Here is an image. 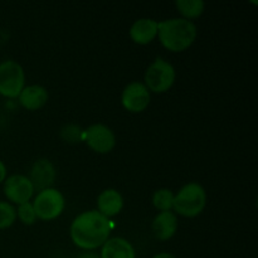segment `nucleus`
<instances>
[{
	"instance_id": "obj_1",
	"label": "nucleus",
	"mask_w": 258,
	"mask_h": 258,
	"mask_svg": "<svg viewBox=\"0 0 258 258\" xmlns=\"http://www.w3.org/2000/svg\"><path fill=\"white\" fill-rule=\"evenodd\" d=\"M111 229V222L100 212H83L72 222L71 238L80 248L92 251L105 244L110 237Z\"/></svg>"
},
{
	"instance_id": "obj_2",
	"label": "nucleus",
	"mask_w": 258,
	"mask_h": 258,
	"mask_svg": "<svg viewBox=\"0 0 258 258\" xmlns=\"http://www.w3.org/2000/svg\"><path fill=\"white\" fill-rule=\"evenodd\" d=\"M158 35L161 44L171 52L188 49L197 38V27L191 20L173 18L158 23Z\"/></svg>"
},
{
	"instance_id": "obj_3",
	"label": "nucleus",
	"mask_w": 258,
	"mask_h": 258,
	"mask_svg": "<svg viewBox=\"0 0 258 258\" xmlns=\"http://www.w3.org/2000/svg\"><path fill=\"white\" fill-rule=\"evenodd\" d=\"M207 204V193L198 183L184 185L176 196H174L173 209L183 217H197L203 212Z\"/></svg>"
},
{
	"instance_id": "obj_4",
	"label": "nucleus",
	"mask_w": 258,
	"mask_h": 258,
	"mask_svg": "<svg viewBox=\"0 0 258 258\" xmlns=\"http://www.w3.org/2000/svg\"><path fill=\"white\" fill-rule=\"evenodd\" d=\"M175 81V70L163 58H156L145 72V86L155 93L166 92Z\"/></svg>"
},
{
	"instance_id": "obj_5",
	"label": "nucleus",
	"mask_w": 258,
	"mask_h": 258,
	"mask_svg": "<svg viewBox=\"0 0 258 258\" xmlns=\"http://www.w3.org/2000/svg\"><path fill=\"white\" fill-rule=\"evenodd\" d=\"M24 83L25 75L19 63L14 60L0 63V95L8 98L19 97Z\"/></svg>"
},
{
	"instance_id": "obj_6",
	"label": "nucleus",
	"mask_w": 258,
	"mask_h": 258,
	"mask_svg": "<svg viewBox=\"0 0 258 258\" xmlns=\"http://www.w3.org/2000/svg\"><path fill=\"white\" fill-rule=\"evenodd\" d=\"M32 204L37 218L43 221H52L62 214L66 202L60 191L49 188L39 191Z\"/></svg>"
},
{
	"instance_id": "obj_7",
	"label": "nucleus",
	"mask_w": 258,
	"mask_h": 258,
	"mask_svg": "<svg viewBox=\"0 0 258 258\" xmlns=\"http://www.w3.org/2000/svg\"><path fill=\"white\" fill-rule=\"evenodd\" d=\"M83 141L96 153L107 154L115 148L116 138L110 127L96 123L83 131Z\"/></svg>"
},
{
	"instance_id": "obj_8",
	"label": "nucleus",
	"mask_w": 258,
	"mask_h": 258,
	"mask_svg": "<svg viewBox=\"0 0 258 258\" xmlns=\"http://www.w3.org/2000/svg\"><path fill=\"white\" fill-rule=\"evenodd\" d=\"M122 106L133 113L143 112L150 103V92L141 82H133L127 85L121 96Z\"/></svg>"
},
{
	"instance_id": "obj_9",
	"label": "nucleus",
	"mask_w": 258,
	"mask_h": 258,
	"mask_svg": "<svg viewBox=\"0 0 258 258\" xmlns=\"http://www.w3.org/2000/svg\"><path fill=\"white\" fill-rule=\"evenodd\" d=\"M33 193H34V188L28 176L12 175L4 180L5 197L18 206L29 202Z\"/></svg>"
},
{
	"instance_id": "obj_10",
	"label": "nucleus",
	"mask_w": 258,
	"mask_h": 258,
	"mask_svg": "<svg viewBox=\"0 0 258 258\" xmlns=\"http://www.w3.org/2000/svg\"><path fill=\"white\" fill-rule=\"evenodd\" d=\"M29 180L34 190L37 189L42 191L44 189H49L55 180L54 165L47 159L37 160L30 169Z\"/></svg>"
},
{
	"instance_id": "obj_11",
	"label": "nucleus",
	"mask_w": 258,
	"mask_h": 258,
	"mask_svg": "<svg viewBox=\"0 0 258 258\" xmlns=\"http://www.w3.org/2000/svg\"><path fill=\"white\" fill-rule=\"evenodd\" d=\"M178 229V219L173 212H160L154 218L153 232L159 241H168L175 234Z\"/></svg>"
},
{
	"instance_id": "obj_12",
	"label": "nucleus",
	"mask_w": 258,
	"mask_h": 258,
	"mask_svg": "<svg viewBox=\"0 0 258 258\" xmlns=\"http://www.w3.org/2000/svg\"><path fill=\"white\" fill-rule=\"evenodd\" d=\"M18 98L23 107L29 111H35L42 108L47 103L48 91L39 85L27 86L23 88Z\"/></svg>"
},
{
	"instance_id": "obj_13",
	"label": "nucleus",
	"mask_w": 258,
	"mask_h": 258,
	"mask_svg": "<svg viewBox=\"0 0 258 258\" xmlns=\"http://www.w3.org/2000/svg\"><path fill=\"white\" fill-rule=\"evenodd\" d=\"M101 258H136L133 244L125 238H108L101 249Z\"/></svg>"
},
{
	"instance_id": "obj_14",
	"label": "nucleus",
	"mask_w": 258,
	"mask_h": 258,
	"mask_svg": "<svg viewBox=\"0 0 258 258\" xmlns=\"http://www.w3.org/2000/svg\"><path fill=\"white\" fill-rule=\"evenodd\" d=\"M158 35V22L153 19H139L131 25L130 37L138 44H149Z\"/></svg>"
},
{
	"instance_id": "obj_15",
	"label": "nucleus",
	"mask_w": 258,
	"mask_h": 258,
	"mask_svg": "<svg viewBox=\"0 0 258 258\" xmlns=\"http://www.w3.org/2000/svg\"><path fill=\"white\" fill-rule=\"evenodd\" d=\"M123 207V199L121 194L115 189H106L98 196L97 208L106 218L116 216L121 212Z\"/></svg>"
},
{
	"instance_id": "obj_16",
	"label": "nucleus",
	"mask_w": 258,
	"mask_h": 258,
	"mask_svg": "<svg viewBox=\"0 0 258 258\" xmlns=\"http://www.w3.org/2000/svg\"><path fill=\"white\" fill-rule=\"evenodd\" d=\"M175 5L184 19L188 20L201 17L202 13L204 12V7H206L204 2L202 0H178L175 2Z\"/></svg>"
},
{
	"instance_id": "obj_17",
	"label": "nucleus",
	"mask_w": 258,
	"mask_h": 258,
	"mask_svg": "<svg viewBox=\"0 0 258 258\" xmlns=\"http://www.w3.org/2000/svg\"><path fill=\"white\" fill-rule=\"evenodd\" d=\"M174 193L170 189H159L153 196V204L161 212H169L173 209Z\"/></svg>"
},
{
	"instance_id": "obj_18",
	"label": "nucleus",
	"mask_w": 258,
	"mask_h": 258,
	"mask_svg": "<svg viewBox=\"0 0 258 258\" xmlns=\"http://www.w3.org/2000/svg\"><path fill=\"white\" fill-rule=\"evenodd\" d=\"M17 218V211L7 202H0V229L9 228Z\"/></svg>"
},
{
	"instance_id": "obj_19",
	"label": "nucleus",
	"mask_w": 258,
	"mask_h": 258,
	"mask_svg": "<svg viewBox=\"0 0 258 258\" xmlns=\"http://www.w3.org/2000/svg\"><path fill=\"white\" fill-rule=\"evenodd\" d=\"M60 136L70 144L83 141V130L77 125H67L60 130Z\"/></svg>"
},
{
	"instance_id": "obj_20",
	"label": "nucleus",
	"mask_w": 258,
	"mask_h": 258,
	"mask_svg": "<svg viewBox=\"0 0 258 258\" xmlns=\"http://www.w3.org/2000/svg\"><path fill=\"white\" fill-rule=\"evenodd\" d=\"M17 216L19 217L20 221L23 222L27 226H30L35 222L37 219V216H35L34 208H33V204L27 202L24 204H20L17 209Z\"/></svg>"
},
{
	"instance_id": "obj_21",
	"label": "nucleus",
	"mask_w": 258,
	"mask_h": 258,
	"mask_svg": "<svg viewBox=\"0 0 258 258\" xmlns=\"http://www.w3.org/2000/svg\"><path fill=\"white\" fill-rule=\"evenodd\" d=\"M77 258H101V257L98 256L97 253H95V252L85 251V252H81V253L77 256Z\"/></svg>"
},
{
	"instance_id": "obj_22",
	"label": "nucleus",
	"mask_w": 258,
	"mask_h": 258,
	"mask_svg": "<svg viewBox=\"0 0 258 258\" xmlns=\"http://www.w3.org/2000/svg\"><path fill=\"white\" fill-rule=\"evenodd\" d=\"M7 179V168H5L4 163L0 160V184Z\"/></svg>"
},
{
	"instance_id": "obj_23",
	"label": "nucleus",
	"mask_w": 258,
	"mask_h": 258,
	"mask_svg": "<svg viewBox=\"0 0 258 258\" xmlns=\"http://www.w3.org/2000/svg\"><path fill=\"white\" fill-rule=\"evenodd\" d=\"M153 258H176V257L173 256V254H170V253H166V252H163V253L155 254Z\"/></svg>"
}]
</instances>
